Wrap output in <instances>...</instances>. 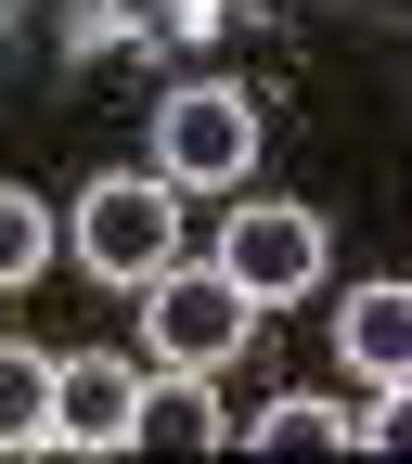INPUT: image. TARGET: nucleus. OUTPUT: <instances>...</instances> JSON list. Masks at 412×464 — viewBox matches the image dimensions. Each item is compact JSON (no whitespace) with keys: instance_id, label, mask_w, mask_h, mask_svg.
I'll use <instances>...</instances> for the list:
<instances>
[{"instance_id":"nucleus-10","label":"nucleus","mask_w":412,"mask_h":464,"mask_svg":"<svg viewBox=\"0 0 412 464\" xmlns=\"http://www.w3.org/2000/svg\"><path fill=\"white\" fill-rule=\"evenodd\" d=\"M142 439H206V400H194V387H168V400H142Z\"/></svg>"},{"instance_id":"nucleus-8","label":"nucleus","mask_w":412,"mask_h":464,"mask_svg":"<svg viewBox=\"0 0 412 464\" xmlns=\"http://www.w3.org/2000/svg\"><path fill=\"white\" fill-rule=\"evenodd\" d=\"M245 439H258V451H348L361 426H348V413H322V400H283V413H258Z\"/></svg>"},{"instance_id":"nucleus-11","label":"nucleus","mask_w":412,"mask_h":464,"mask_svg":"<svg viewBox=\"0 0 412 464\" xmlns=\"http://www.w3.org/2000/svg\"><path fill=\"white\" fill-rule=\"evenodd\" d=\"M348 426H361V439H374V451H412V387H399V400H387V413H348Z\"/></svg>"},{"instance_id":"nucleus-4","label":"nucleus","mask_w":412,"mask_h":464,"mask_svg":"<svg viewBox=\"0 0 412 464\" xmlns=\"http://www.w3.org/2000/svg\"><path fill=\"white\" fill-rule=\"evenodd\" d=\"M155 155H168V181L219 194V181L258 168V116L232 103V91H168V103H155Z\"/></svg>"},{"instance_id":"nucleus-2","label":"nucleus","mask_w":412,"mask_h":464,"mask_svg":"<svg viewBox=\"0 0 412 464\" xmlns=\"http://www.w3.org/2000/svg\"><path fill=\"white\" fill-rule=\"evenodd\" d=\"M78 258H91V284H155V271H181V194H168V181H91Z\"/></svg>"},{"instance_id":"nucleus-6","label":"nucleus","mask_w":412,"mask_h":464,"mask_svg":"<svg viewBox=\"0 0 412 464\" xmlns=\"http://www.w3.org/2000/svg\"><path fill=\"white\" fill-rule=\"evenodd\" d=\"M335 348H348V374L412 387V284H361V297L335 310Z\"/></svg>"},{"instance_id":"nucleus-9","label":"nucleus","mask_w":412,"mask_h":464,"mask_svg":"<svg viewBox=\"0 0 412 464\" xmlns=\"http://www.w3.org/2000/svg\"><path fill=\"white\" fill-rule=\"evenodd\" d=\"M52 258V219H39V194H14V181H0V284H26Z\"/></svg>"},{"instance_id":"nucleus-5","label":"nucleus","mask_w":412,"mask_h":464,"mask_svg":"<svg viewBox=\"0 0 412 464\" xmlns=\"http://www.w3.org/2000/svg\"><path fill=\"white\" fill-rule=\"evenodd\" d=\"M129 439H142L129 362H52V451H129Z\"/></svg>"},{"instance_id":"nucleus-3","label":"nucleus","mask_w":412,"mask_h":464,"mask_svg":"<svg viewBox=\"0 0 412 464\" xmlns=\"http://www.w3.org/2000/svg\"><path fill=\"white\" fill-rule=\"evenodd\" d=\"M219 271L245 284L258 310L310 297V284H322V219H310V207H232V219H219Z\"/></svg>"},{"instance_id":"nucleus-1","label":"nucleus","mask_w":412,"mask_h":464,"mask_svg":"<svg viewBox=\"0 0 412 464\" xmlns=\"http://www.w3.org/2000/svg\"><path fill=\"white\" fill-rule=\"evenodd\" d=\"M142 297H155V310H142V348H155L168 374H219L232 348L258 335V297H245L232 271H155Z\"/></svg>"},{"instance_id":"nucleus-7","label":"nucleus","mask_w":412,"mask_h":464,"mask_svg":"<svg viewBox=\"0 0 412 464\" xmlns=\"http://www.w3.org/2000/svg\"><path fill=\"white\" fill-rule=\"evenodd\" d=\"M0 451H52V362L0 348Z\"/></svg>"}]
</instances>
